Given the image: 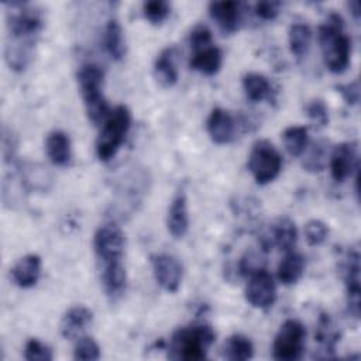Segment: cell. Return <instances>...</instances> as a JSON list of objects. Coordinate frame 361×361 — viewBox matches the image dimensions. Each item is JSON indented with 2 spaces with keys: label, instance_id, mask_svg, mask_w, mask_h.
Returning <instances> with one entry per match:
<instances>
[{
  "label": "cell",
  "instance_id": "4dcf8cb0",
  "mask_svg": "<svg viewBox=\"0 0 361 361\" xmlns=\"http://www.w3.org/2000/svg\"><path fill=\"white\" fill-rule=\"evenodd\" d=\"M307 128L305 126H290L282 133L285 149L293 155L300 157L307 147Z\"/></svg>",
  "mask_w": 361,
  "mask_h": 361
},
{
  "label": "cell",
  "instance_id": "ab89813d",
  "mask_svg": "<svg viewBox=\"0 0 361 361\" xmlns=\"http://www.w3.org/2000/svg\"><path fill=\"white\" fill-rule=\"evenodd\" d=\"M279 7L278 1H259L255 4V14L262 20H274L279 14Z\"/></svg>",
  "mask_w": 361,
  "mask_h": 361
},
{
  "label": "cell",
  "instance_id": "30bf717a",
  "mask_svg": "<svg viewBox=\"0 0 361 361\" xmlns=\"http://www.w3.org/2000/svg\"><path fill=\"white\" fill-rule=\"evenodd\" d=\"M245 299L257 309H268L274 305L276 299V286L274 278L265 269L250 276L245 286Z\"/></svg>",
  "mask_w": 361,
  "mask_h": 361
},
{
  "label": "cell",
  "instance_id": "f35d334b",
  "mask_svg": "<svg viewBox=\"0 0 361 361\" xmlns=\"http://www.w3.org/2000/svg\"><path fill=\"white\" fill-rule=\"evenodd\" d=\"M337 92L343 96L347 104H355L360 100V82L353 80L345 85H338L336 86Z\"/></svg>",
  "mask_w": 361,
  "mask_h": 361
},
{
  "label": "cell",
  "instance_id": "2e32d148",
  "mask_svg": "<svg viewBox=\"0 0 361 361\" xmlns=\"http://www.w3.org/2000/svg\"><path fill=\"white\" fill-rule=\"evenodd\" d=\"M168 231L173 238H182L189 228V214H188V199L183 190H179L171 202L168 217H166Z\"/></svg>",
  "mask_w": 361,
  "mask_h": 361
},
{
  "label": "cell",
  "instance_id": "e0dca14e",
  "mask_svg": "<svg viewBox=\"0 0 361 361\" xmlns=\"http://www.w3.org/2000/svg\"><path fill=\"white\" fill-rule=\"evenodd\" d=\"M41 268V258L37 254L24 255L11 268V279L20 288H31L38 282Z\"/></svg>",
  "mask_w": 361,
  "mask_h": 361
},
{
  "label": "cell",
  "instance_id": "60d3db41",
  "mask_svg": "<svg viewBox=\"0 0 361 361\" xmlns=\"http://www.w3.org/2000/svg\"><path fill=\"white\" fill-rule=\"evenodd\" d=\"M17 148V142L14 140V135H11V131L7 133L6 128L3 130V155L6 161H11L14 157Z\"/></svg>",
  "mask_w": 361,
  "mask_h": 361
},
{
  "label": "cell",
  "instance_id": "ffe728a7",
  "mask_svg": "<svg viewBox=\"0 0 361 361\" xmlns=\"http://www.w3.org/2000/svg\"><path fill=\"white\" fill-rule=\"evenodd\" d=\"M45 151L54 165L66 166L72 158V147L68 134L61 130L51 131L45 140Z\"/></svg>",
  "mask_w": 361,
  "mask_h": 361
},
{
  "label": "cell",
  "instance_id": "f546056e",
  "mask_svg": "<svg viewBox=\"0 0 361 361\" xmlns=\"http://www.w3.org/2000/svg\"><path fill=\"white\" fill-rule=\"evenodd\" d=\"M243 89L251 102H261L269 97L272 90L269 80L257 72H250L243 78Z\"/></svg>",
  "mask_w": 361,
  "mask_h": 361
},
{
  "label": "cell",
  "instance_id": "74e56055",
  "mask_svg": "<svg viewBox=\"0 0 361 361\" xmlns=\"http://www.w3.org/2000/svg\"><path fill=\"white\" fill-rule=\"evenodd\" d=\"M189 44L193 51L212 45V31L206 25H196L189 34Z\"/></svg>",
  "mask_w": 361,
  "mask_h": 361
},
{
  "label": "cell",
  "instance_id": "d590c367",
  "mask_svg": "<svg viewBox=\"0 0 361 361\" xmlns=\"http://www.w3.org/2000/svg\"><path fill=\"white\" fill-rule=\"evenodd\" d=\"M24 357L28 361H51L52 350L38 338H30L24 347Z\"/></svg>",
  "mask_w": 361,
  "mask_h": 361
},
{
  "label": "cell",
  "instance_id": "44dd1931",
  "mask_svg": "<svg viewBox=\"0 0 361 361\" xmlns=\"http://www.w3.org/2000/svg\"><path fill=\"white\" fill-rule=\"evenodd\" d=\"M93 313L85 306L71 307L61 320V334L65 338H78V336L92 323Z\"/></svg>",
  "mask_w": 361,
  "mask_h": 361
},
{
  "label": "cell",
  "instance_id": "4fadbf2b",
  "mask_svg": "<svg viewBox=\"0 0 361 361\" xmlns=\"http://www.w3.org/2000/svg\"><path fill=\"white\" fill-rule=\"evenodd\" d=\"M354 169H358L357 144L341 142L336 145L330 154V171L333 179L337 182H344L348 176H351Z\"/></svg>",
  "mask_w": 361,
  "mask_h": 361
},
{
  "label": "cell",
  "instance_id": "9c48e42d",
  "mask_svg": "<svg viewBox=\"0 0 361 361\" xmlns=\"http://www.w3.org/2000/svg\"><path fill=\"white\" fill-rule=\"evenodd\" d=\"M298 241V230L295 221L289 217L276 219L269 230L261 237L259 244L264 252H269L272 247H278L283 252H289L293 250Z\"/></svg>",
  "mask_w": 361,
  "mask_h": 361
},
{
  "label": "cell",
  "instance_id": "7402d4cb",
  "mask_svg": "<svg viewBox=\"0 0 361 361\" xmlns=\"http://www.w3.org/2000/svg\"><path fill=\"white\" fill-rule=\"evenodd\" d=\"M223 62V55L220 48L216 45H207L204 48L193 51L189 65L192 69L203 73V75H214L220 71Z\"/></svg>",
  "mask_w": 361,
  "mask_h": 361
},
{
  "label": "cell",
  "instance_id": "5bb4252c",
  "mask_svg": "<svg viewBox=\"0 0 361 361\" xmlns=\"http://www.w3.org/2000/svg\"><path fill=\"white\" fill-rule=\"evenodd\" d=\"M206 127H207V133L213 142L227 144L234 137L235 121L227 110H224L221 107H216L210 111V114L207 117Z\"/></svg>",
  "mask_w": 361,
  "mask_h": 361
},
{
  "label": "cell",
  "instance_id": "d6986e66",
  "mask_svg": "<svg viewBox=\"0 0 361 361\" xmlns=\"http://www.w3.org/2000/svg\"><path fill=\"white\" fill-rule=\"evenodd\" d=\"M154 76L164 87H171L178 82L176 48L168 47L157 56L154 62Z\"/></svg>",
  "mask_w": 361,
  "mask_h": 361
},
{
  "label": "cell",
  "instance_id": "d4e9b609",
  "mask_svg": "<svg viewBox=\"0 0 361 361\" xmlns=\"http://www.w3.org/2000/svg\"><path fill=\"white\" fill-rule=\"evenodd\" d=\"M104 47L107 54L114 61H121L126 55V41L123 28L116 18H110L104 28Z\"/></svg>",
  "mask_w": 361,
  "mask_h": 361
},
{
  "label": "cell",
  "instance_id": "4316f807",
  "mask_svg": "<svg viewBox=\"0 0 361 361\" xmlns=\"http://www.w3.org/2000/svg\"><path fill=\"white\" fill-rule=\"evenodd\" d=\"M254 345L251 340L243 334L230 336L223 345V357L230 361H245L252 358Z\"/></svg>",
  "mask_w": 361,
  "mask_h": 361
},
{
  "label": "cell",
  "instance_id": "cb8c5ba5",
  "mask_svg": "<svg viewBox=\"0 0 361 361\" xmlns=\"http://www.w3.org/2000/svg\"><path fill=\"white\" fill-rule=\"evenodd\" d=\"M305 272V258L293 251L286 252L278 265V279L283 285L296 283Z\"/></svg>",
  "mask_w": 361,
  "mask_h": 361
},
{
  "label": "cell",
  "instance_id": "ac0fdd59",
  "mask_svg": "<svg viewBox=\"0 0 361 361\" xmlns=\"http://www.w3.org/2000/svg\"><path fill=\"white\" fill-rule=\"evenodd\" d=\"M103 264H104L103 275H102L103 288H104L107 296L114 300V299L120 298L126 290V285H127L126 268H124L121 259L109 261V262H103Z\"/></svg>",
  "mask_w": 361,
  "mask_h": 361
},
{
  "label": "cell",
  "instance_id": "8fae6325",
  "mask_svg": "<svg viewBox=\"0 0 361 361\" xmlns=\"http://www.w3.org/2000/svg\"><path fill=\"white\" fill-rule=\"evenodd\" d=\"M154 276L158 285L166 292H176L182 281V265L169 254H155L151 257Z\"/></svg>",
  "mask_w": 361,
  "mask_h": 361
},
{
  "label": "cell",
  "instance_id": "83f0119b",
  "mask_svg": "<svg viewBox=\"0 0 361 361\" xmlns=\"http://www.w3.org/2000/svg\"><path fill=\"white\" fill-rule=\"evenodd\" d=\"M289 49L296 58H302L309 51L312 42V30L307 24L295 23L288 32Z\"/></svg>",
  "mask_w": 361,
  "mask_h": 361
},
{
  "label": "cell",
  "instance_id": "b9f144b4",
  "mask_svg": "<svg viewBox=\"0 0 361 361\" xmlns=\"http://www.w3.org/2000/svg\"><path fill=\"white\" fill-rule=\"evenodd\" d=\"M348 8H350V11L353 13L354 18L358 20V17H360V1H357V0L350 1V3H348Z\"/></svg>",
  "mask_w": 361,
  "mask_h": 361
},
{
  "label": "cell",
  "instance_id": "6da1fadb",
  "mask_svg": "<svg viewBox=\"0 0 361 361\" xmlns=\"http://www.w3.org/2000/svg\"><path fill=\"white\" fill-rule=\"evenodd\" d=\"M7 41L4 56L10 69L23 72L31 58L44 25L42 11L28 3H6Z\"/></svg>",
  "mask_w": 361,
  "mask_h": 361
},
{
  "label": "cell",
  "instance_id": "277c9868",
  "mask_svg": "<svg viewBox=\"0 0 361 361\" xmlns=\"http://www.w3.org/2000/svg\"><path fill=\"white\" fill-rule=\"evenodd\" d=\"M76 78L87 118L94 126L104 123L111 110L102 92L104 79L103 69L96 63H86L79 68Z\"/></svg>",
  "mask_w": 361,
  "mask_h": 361
},
{
  "label": "cell",
  "instance_id": "8992f818",
  "mask_svg": "<svg viewBox=\"0 0 361 361\" xmlns=\"http://www.w3.org/2000/svg\"><path fill=\"white\" fill-rule=\"evenodd\" d=\"M248 171L259 185L274 180L282 169V157L268 140H258L248 155Z\"/></svg>",
  "mask_w": 361,
  "mask_h": 361
},
{
  "label": "cell",
  "instance_id": "d6a6232c",
  "mask_svg": "<svg viewBox=\"0 0 361 361\" xmlns=\"http://www.w3.org/2000/svg\"><path fill=\"white\" fill-rule=\"evenodd\" d=\"M73 358L83 360V361L99 360L100 358V347L92 337L80 336V337H78L76 344H75Z\"/></svg>",
  "mask_w": 361,
  "mask_h": 361
},
{
  "label": "cell",
  "instance_id": "8d00e7d4",
  "mask_svg": "<svg viewBox=\"0 0 361 361\" xmlns=\"http://www.w3.org/2000/svg\"><path fill=\"white\" fill-rule=\"evenodd\" d=\"M306 114L307 117L314 121L317 126L324 127L329 123V111L327 106L322 99H313L306 104Z\"/></svg>",
  "mask_w": 361,
  "mask_h": 361
},
{
  "label": "cell",
  "instance_id": "9a60e30c",
  "mask_svg": "<svg viewBox=\"0 0 361 361\" xmlns=\"http://www.w3.org/2000/svg\"><path fill=\"white\" fill-rule=\"evenodd\" d=\"M240 3L234 0L212 1L209 4V14L224 34H233L240 23Z\"/></svg>",
  "mask_w": 361,
  "mask_h": 361
},
{
  "label": "cell",
  "instance_id": "836d02e7",
  "mask_svg": "<svg viewBox=\"0 0 361 361\" xmlns=\"http://www.w3.org/2000/svg\"><path fill=\"white\" fill-rule=\"evenodd\" d=\"M142 11L145 18L152 24H161L166 20L171 13V6L164 0H151L145 1L142 6Z\"/></svg>",
  "mask_w": 361,
  "mask_h": 361
},
{
  "label": "cell",
  "instance_id": "1f68e13d",
  "mask_svg": "<svg viewBox=\"0 0 361 361\" xmlns=\"http://www.w3.org/2000/svg\"><path fill=\"white\" fill-rule=\"evenodd\" d=\"M262 250L255 251V250H250L247 251L238 262V272L244 276H251L255 272H259L262 269H265V257H264Z\"/></svg>",
  "mask_w": 361,
  "mask_h": 361
},
{
  "label": "cell",
  "instance_id": "484cf974",
  "mask_svg": "<svg viewBox=\"0 0 361 361\" xmlns=\"http://www.w3.org/2000/svg\"><path fill=\"white\" fill-rule=\"evenodd\" d=\"M303 159L302 165L309 172H320L327 165V157H329V142L324 140L313 141L310 145H307L303 151Z\"/></svg>",
  "mask_w": 361,
  "mask_h": 361
},
{
  "label": "cell",
  "instance_id": "5b68a950",
  "mask_svg": "<svg viewBox=\"0 0 361 361\" xmlns=\"http://www.w3.org/2000/svg\"><path fill=\"white\" fill-rule=\"evenodd\" d=\"M130 126L131 113L126 106L120 104L111 110L96 140V154L100 161L106 162L117 154L126 140Z\"/></svg>",
  "mask_w": 361,
  "mask_h": 361
},
{
  "label": "cell",
  "instance_id": "f1b7e54d",
  "mask_svg": "<svg viewBox=\"0 0 361 361\" xmlns=\"http://www.w3.org/2000/svg\"><path fill=\"white\" fill-rule=\"evenodd\" d=\"M21 186L31 190H47L48 183H51V175L47 168H42L37 164H28L21 168L20 172Z\"/></svg>",
  "mask_w": 361,
  "mask_h": 361
},
{
  "label": "cell",
  "instance_id": "603a6c76",
  "mask_svg": "<svg viewBox=\"0 0 361 361\" xmlns=\"http://www.w3.org/2000/svg\"><path fill=\"white\" fill-rule=\"evenodd\" d=\"M314 340L317 341L320 351L324 353V357H330V354L336 348V344L340 340V333L336 324L333 323L331 317L326 313H322V316L319 317Z\"/></svg>",
  "mask_w": 361,
  "mask_h": 361
},
{
  "label": "cell",
  "instance_id": "52a82bcc",
  "mask_svg": "<svg viewBox=\"0 0 361 361\" xmlns=\"http://www.w3.org/2000/svg\"><path fill=\"white\" fill-rule=\"evenodd\" d=\"M305 326L295 319L285 320L274 340L272 355L279 361L299 360L305 350Z\"/></svg>",
  "mask_w": 361,
  "mask_h": 361
},
{
  "label": "cell",
  "instance_id": "ba28073f",
  "mask_svg": "<svg viewBox=\"0 0 361 361\" xmlns=\"http://www.w3.org/2000/svg\"><path fill=\"white\" fill-rule=\"evenodd\" d=\"M124 234L120 226L116 223H104L102 224L93 237L94 252L103 262L121 259L124 252Z\"/></svg>",
  "mask_w": 361,
  "mask_h": 361
},
{
  "label": "cell",
  "instance_id": "7c38bea8",
  "mask_svg": "<svg viewBox=\"0 0 361 361\" xmlns=\"http://www.w3.org/2000/svg\"><path fill=\"white\" fill-rule=\"evenodd\" d=\"M344 281L347 289L348 312L355 319L360 317V252L358 248H350L344 261Z\"/></svg>",
  "mask_w": 361,
  "mask_h": 361
},
{
  "label": "cell",
  "instance_id": "e575fe53",
  "mask_svg": "<svg viewBox=\"0 0 361 361\" xmlns=\"http://www.w3.org/2000/svg\"><path fill=\"white\" fill-rule=\"evenodd\" d=\"M303 231H305V238H306L307 244L316 247L326 241L327 234H329V227L326 226L324 221L313 219L305 224Z\"/></svg>",
  "mask_w": 361,
  "mask_h": 361
},
{
  "label": "cell",
  "instance_id": "3957f363",
  "mask_svg": "<svg viewBox=\"0 0 361 361\" xmlns=\"http://www.w3.org/2000/svg\"><path fill=\"white\" fill-rule=\"evenodd\" d=\"M214 338L216 333L207 323H193L180 327L171 337L168 358L183 361L203 360L214 343Z\"/></svg>",
  "mask_w": 361,
  "mask_h": 361
},
{
  "label": "cell",
  "instance_id": "7a4b0ae2",
  "mask_svg": "<svg viewBox=\"0 0 361 361\" xmlns=\"http://www.w3.org/2000/svg\"><path fill=\"white\" fill-rule=\"evenodd\" d=\"M319 44L324 65L333 73H341L348 68L351 56V41L344 32L343 18L330 13L319 27Z\"/></svg>",
  "mask_w": 361,
  "mask_h": 361
}]
</instances>
